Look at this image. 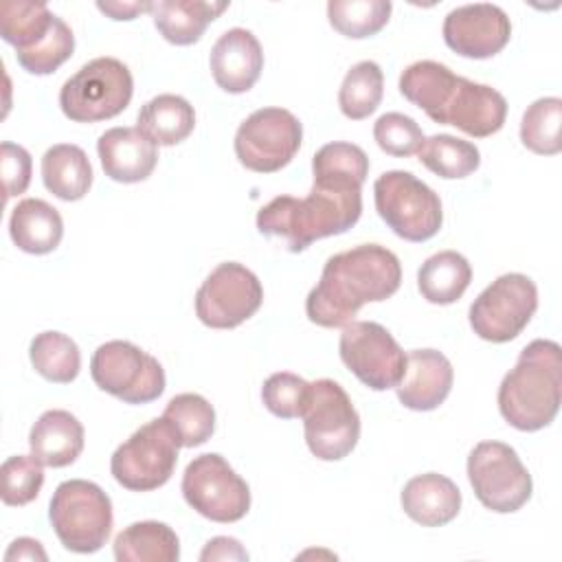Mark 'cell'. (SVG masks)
Listing matches in <instances>:
<instances>
[{"label":"cell","mask_w":562,"mask_h":562,"mask_svg":"<svg viewBox=\"0 0 562 562\" xmlns=\"http://www.w3.org/2000/svg\"><path fill=\"white\" fill-rule=\"evenodd\" d=\"M263 303L261 281L237 261L220 263L195 292V316L211 329H233Z\"/></svg>","instance_id":"obj_15"},{"label":"cell","mask_w":562,"mask_h":562,"mask_svg":"<svg viewBox=\"0 0 562 562\" xmlns=\"http://www.w3.org/2000/svg\"><path fill=\"white\" fill-rule=\"evenodd\" d=\"M562 400V351L555 340L536 338L518 356L498 386L503 419L522 432L549 426Z\"/></svg>","instance_id":"obj_3"},{"label":"cell","mask_w":562,"mask_h":562,"mask_svg":"<svg viewBox=\"0 0 562 562\" xmlns=\"http://www.w3.org/2000/svg\"><path fill=\"white\" fill-rule=\"evenodd\" d=\"M389 0H329V24L345 37L364 40L382 31L391 18Z\"/></svg>","instance_id":"obj_35"},{"label":"cell","mask_w":562,"mask_h":562,"mask_svg":"<svg viewBox=\"0 0 562 562\" xmlns=\"http://www.w3.org/2000/svg\"><path fill=\"white\" fill-rule=\"evenodd\" d=\"M417 156L426 169L446 180L465 178L481 165L479 147L452 134H435L424 138Z\"/></svg>","instance_id":"obj_31"},{"label":"cell","mask_w":562,"mask_h":562,"mask_svg":"<svg viewBox=\"0 0 562 562\" xmlns=\"http://www.w3.org/2000/svg\"><path fill=\"white\" fill-rule=\"evenodd\" d=\"M97 154L108 178L116 182H143L158 162L154 145L138 127H110L97 140Z\"/></svg>","instance_id":"obj_20"},{"label":"cell","mask_w":562,"mask_h":562,"mask_svg":"<svg viewBox=\"0 0 562 562\" xmlns=\"http://www.w3.org/2000/svg\"><path fill=\"white\" fill-rule=\"evenodd\" d=\"M400 503L404 514L422 527H441L457 518L461 509V492L452 479L426 472L406 481Z\"/></svg>","instance_id":"obj_21"},{"label":"cell","mask_w":562,"mask_h":562,"mask_svg":"<svg viewBox=\"0 0 562 562\" xmlns=\"http://www.w3.org/2000/svg\"><path fill=\"white\" fill-rule=\"evenodd\" d=\"M162 419L173 430L180 448H195L215 432V411L206 397L198 393H180L169 400Z\"/></svg>","instance_id":"obj_32"},{"label":"cell","mask_w":562,"mask_h":562,"mask_svg":"<svg viewBox=\"0 0 562 562\" xmlns=\"http://www.w3.org/2000/svg\"><path fill=\"white\" fill-rule=\"evenodd\" d=\"M457 75L439 61L422 59L406 66L400 75V92L413 105L424 110L428 119H435L443 99L448 97Z\"/></svg>","instance_id":"obj_29"},{"label":"cell","mask_w":562,"mask_h":562,"mask_svg":"<svg viewBox=\"0 0 562 562\" xmlns=\"http://www.w3.org/2000/svg\"><path fill=\"white\" fill-rule=\"evenodd\" d=\"M345 367L371 391L395 389L406 369V353L386 327L373 321H351L338 342Z\"/></svg>","instance_id":"obj_14"},{"label":"cell","mask_w":562,"mask_h":562,"mask_svg":"<svg viewBox=\"0 0 562 562\" xmlns=\"http://www.w3.org/2000/svg\"><path fill=\"white\" fill-rule=\"evenodd\" d=\"M178 450L180 443L169 424L162 417L151 419L112 452L110 472L130 492H151L171 479Z\"/></svg>","instance_id":"obj_8"},{"label":"cell","mask_w":562,"mask_h":562,"mask_svg":"<svg viewBox=\"0 0 562 562\" xmlns=\"http://www.w3.org/2000/svg\"><path fill=\"white\" fill-rule=\"evenodd\" d=\"M55 20L57 15L44 2L7 0L0 4V35L15 48V53L29 50L44 40Z\"/></svg>","instance_id":"obj_30"},{"label":"cell","mask_w":562,"mask_h":562,"mask_svg":"<svg viewBox=\"0 0 562 562\" xmlns=\"http://www.w3.org/2000/svg\"><path fill=\"white\" fill-rule=\"evenodd\" d=\"M303 140L301 121L285 108L255 110L235 132L237 160L257 173L283 169L299 151Z\"/></svg>","instance_id":"obj_13"},{"label":"cell","mask_w":562,"mask_h":562,"mask_svg":"<svg viewBox=\"0 0 562 562\" xmlns=\"http://www.w3.org/2000/svg\"><path fill=\"white\" fill-rule=\"evenodd\" d=\"M312 173L307 198L277 195L257 213L259 233L281 239L290 252L349 231L362 213V182L369 173L362 147L345 140L323 145L312 158Z\"/></svg>","instance_id":"obj_1"},{"label":"cell","mask_w":562,"mask_h":562,"mask_svg":"<svg viewBox=\"0 0 562 562\" xmlns=\"http://www.w3.org/2000/svg\"><path fill=\"white\" fill-rule=\"evenodd\" d=\"M75 50V35L70 26L57 15L50 33L40 40L33 48L15 53L18 64L31 75H50L55 72L66 59H70Z\"/></svg>","instance_id":"obj_38"},{"label":"cell","mask_w":562,"mask_h":562,"mask_svg":"<svg viewBox=\"0 0 562 562\" xmlns=\"http://www.w3.org/2000/svg\"><path fill=\"white\" fill-rule=\"evenodd\" d=\"M400 283L397 255L380 244H360L325 261L318 283L305 299V314L318 327H345L364 303L386 301Z\"/></svg>","instance_id":"obj_2"},{"label":"cell","mask_w":562,"mask_h":562,"mask_svg":"<svg viewBox=\"0 0 562 562\" xmlns=\"http://www.w3.org/2000/svg\"><path fill=\"white\" fill-rule=\"evenodd\" d=\"M151 4L154 2H140V0H134V2H121V0L103 2V0H99L97 9L101 13H105L108 18H112V20H134L136 15L145 13V11H151Z\"/></svg>","instance_id":"obj_43"},{"label":"cell","mask_w":562,"mask_h":562,"mask_svg":"<svg viewBox=\"0 0 562 562\" xmlns=\"http://www.w3.org/2000/svg\"><path fill=\"white\" fill-rule=\"evenodd\" d=\"M505 116L507 101L496 88L457 75L432 121L452 125L474 138H487L505 125Z\"/></svg>","instance_id":"obj_17"},{"label":"cell","mask_w":562,"mask_h":562,"mask_svg":"<svg viewBox=\"0 0 562 562\" xmlns=\"http://www.w3.org/2000/svg\"><path fill=\"white\" fill-rule=\"evenodd\" d=\"M382 94H384L382 68L371 59H362L347 70L338 90V108L347 119L362 121L378 110Z\"/></svg>","instance_id":"obj_34"},{"label":"cell","mask_w":562,"mask_h":562,"mask_svg":"<svg viewBox=\"0 0 562 562\" xmlns=\"http://www.w3.org/2000/svg\"><path fill=\"white\" fill-rule=\"evenodd\" d=\"M310 389L312 384L301 375L290 371H279L263 382L261 400H263V406L274 417L294 419V417H303L310 400Z\"/></svg>","instance_id":"obj_39"},{"label":"cell","mask_w":562,"mask_h":562,"mask_svg":"<svg viewBox=\"0 0 562 562\" xmlns=\"http://www.w3.org/2000/svg\"><path fill=\"white\" fill-rule=\"evenodd\" d=\"M9 235L20 250L29 255H48L64 237V220L46 200L24 198L11 211Z\"/></svg>","instance_id":"obj_23"},{"label":"cell","mask_w":562,"mask_h":562,"mask_svg":"<svg viewBox=\"0 0 562 562\" xmlns=\"http://www.w3.org/2000/svg\"><path fill=\"white\" fill-rule=\"evenodd\" d=\"M94 384L125 404H149L165 391L162 364L127 340H108L90 360Z\"/></svg>","instance_id":"obj_9"},{"label":"cell","mask_w":562,"mask_h":562,"mask_svg":"<svg viewBox=\"0 0 562 562\" xmlns=\"http://www.w3.org/2000/svg\"><path fill=\"white\" fill-rule=\"evenodd\" d=\"M468 481L479 503L496 514L518 512L531 498V474L503 441H481L468 457Z\"/></svg>","instance_id":"obj_10"},{"label":"cell","mask_w":562,"mask_h":562,"mask_svg":"<svg viewBox=\"0 0 562 562\" xmlns=\"http://www.w3.org/2000/svg\"><path fill=\"white\" fill-rule=\"evenodd\" d=\"M31 167V154L22 145L9 140L0 145V173L4 182V200L20 195L29 189Z\"/></svg>","instance_id":"obj_41"},{"label":"cell","mask_w":562,"mask_h":562,"mask_svg":"<svg viewBox=\"0 0 562 562\" xmlns=\"http://www.w3.org/2000/svg\"><path fill=\"white\" fill-rule=\"evenodd\" d=\"M29 358L33 369L48 382L68 384L79 375L81 353L77 342L61 331H42L31 340Z\"/></svg>","instance_id":"obj_33"},{"label":"cell","mask_w":562,"mask_h":562,"mask_svg":"<svg viewBox=\"0 0 562 562\" xmlns=\"http://www.w3.org/2000/svg\"><path fill=\"white\" fill-rule=\"evenodd\" d=\"M228 9V2L209 0H158L151 4V18L158 33L176 46L195 44L206 26Z\"/></svg>","instance_id":"obj_24"},{"label":"cell","mask_w":562,"mask_h":562,"mask_svg":"<svg viewBox=\"0 0 562 562\" xmlns=\"http://www.w3.org/2000/svg\"><path fill=\"white\" fill-rule=\"evenodd\" d=\"M134 94L130 68L116 57L83 64L59 90V108L75 123H97L121 114Z\"/></svg>","instance_id":"obj_5"},{"label":"cell","mask_w":562,"mask_h":562,"mask_svg":"<svg viewBox=\"0 0 562 562\" xmlns=\"http://www.w3.org/2000/svg\"><path fill=\"white\" fill-rule=\"evenodd\" d=\"M29 446L31 454L42 465L66 468L75 463L83 450V426L72 413L50 408L31 426Z\"/></svg>","instance_id":"obj_22"},{"label":"cell","mask_w":562,"mask_h":562,"mask_svg":"<svg viewBox=\"0 0 562 562\" xmlns=\"http://www.w3.org/2000/svg\"><path fill=\"white\" fill-rule=\"evenodd\" d=\"M450 50L468 59H487L501 53L512 37L507 13L490 2H474L452 9L441 26Z\"/></svg>","instance_id":"obj_16"},{"label":"cell","mask_w":562,"mask_h":562,"mask_svg":"<svg viewBox=\"0 0 562 562\" xmlns=\"http://www.w3.org/2000/svg\"><path fill=\"white\" fill-rule=\"evenodd\" d=\"M44 187L64 202L81 200L92 184V167L86 151L72 143H59L42 156Z\"/></svg>","instance_id":"obj_26"},{"label":"cell","mask_w":562,"mask_h":562,"mask_svg":"<svg viewBox=\"0 0 562 562\" xmlns=\"http://www.w3.org/2000/svg\"><path fill=\"white\" fill-rule=\"evenodd\" d=\"M136 127L158 147L182 143L195 127V110L180 94H158L149 99L136 116Z\"/></svg>","instance_id":"obj_25"},{"label":"cell","mask_w":562,"mask_h":562,"mask_svg":"<svg viewBox=\"0 0 562 562\" xmlns=\"http://www.w3.org/2000/svg\"><path fill=\"white\" fill-rule=\"evenodd\" d=\"M200 560L202 562H209V560H248V553H246V549L241 547L239 540L228 538V536H215L204 544V549L200 553Z\"/></svg>","instance_id":"obj_42"},{"label":"cell","mask_w":562,"mask_h":562,"mask_svg":"<svg viewBox=\"0 0 562 562\" xmlns=\"http://www.w3.org/2000/svg\"><path fill=\"white\" fill-rule=\"evenodd\" d=\"M562 99L542 97L536 99L522 114L520 140L522 145L540 156H555L562 149Z\"/></svg>","instance_id":"obj_36"},{"label":"cell","mask_w":562,"mask_h":562,"mask_svg":"<svg viewBox=\"0 0 562 562\" xmlns=\"http://www.w3.org/2000/svg\"><path fill=\"white\" fill-rule=\"evenodd\" d=\"M373 200L378 215L406 241H426L443 224L439 195L411 171L393 169L378 176Z\"/></svg>","instance_id":"obj_6"},{"label":"cell","mask_w":562,"mask_h":562,"mask_svg":"<svg viewBox=\"0 0 562 562\" xmlns=\"http://www.w3.org/2000/svg\"><path fill=\"white\" fill-rule=\"evenodd\" d=\"M209 66L215 83L224 92H248L263 70L261 44L248 29H228L213 44Z\"/></svg>","instance_id":"obj_18"},{"label":"cell","mask_w":562,"mask_h":562,"mask_svg":"<svg viewBox=\"0 0 562 562\" xmlns=\"http://www.w3.org/2000/svg\"><path fill=\"white\" fill-rule=\"evenodd\" d=\"M114 558L119 562H176L180 540L165 522H132L114 538Z\"/></svg>","instance_id":"obj_27"},{"label":"cell","mask_w":562,"mask_h":562,"mask_svg":"<svg viewBox=\"0 0 562 562\" xmlns=\"http://www.w3.org/2000/svg\"><path fill=\"white\" fill-rule=\"evenodd\" d=\"M13 560H42V562H46L48 555H46L42 542L24 536V538L13 540L7 549V553H4V562H13Z\"/></svg>","instance_id":"obj_44"},{"label":"cell","mask_w":562,"mask_h":562,"mask_svg":"<svg viewBox=\"0 0 562 562\" xmlns=\"http://www.w3.org/2000/svg\"><path fill=\"white\" fill-rule=\"evenodd\" d=\"M454 369L437 349H413L397 382V400L411 411H435L450 395Z\"/></svg>","instance_id":"obj_19"},{"label":"cell","mask_w":562,"mask_h":562,"mask_svg":"<svg viewBox=\"0 0 562 562\" xmlns=\"http://www.w3.org/2000/svg\"><path fill=\"white\" fill-rule=\"evenodd\" d=\"M538 310V288L520 272L501 274L470 305V327L487 342L514 340Z\"/></svg>","instance_id":"obj_12"},{"label":"cell","mask_w":562,"mask_h":562,"mask_svg":"<svg viewBox=\"0 0 562 562\" xmlns=\"http://www.w3.org/2000/svg\"><path fill=\"white\" fill-rule=\"evenodd\" d=\"M310 384V400L303 413L305 443L316 459L340 461L360 439V415L338 382L321 378Z\"/></svg>","instance_id":"obj_7"},{"label":"cell","mask_w":562,"mask_h":562,"mask_svg":"<svg viewBox=\"0 0 562 562\" xmlns=\"http://www.w3.org/2000/svg\"><path fill=\"white\" fill-rule=\"evenodd\" d=\"M180 490L187 505L213 522H237L250 509L248 483L217 452L189 461Z\"/></svg>","instance_id":"obj_11"},{"label":"cell","mask_w":562,"mask_h":562,"mask_svg":"<svg viewBox=\"0 0 562 562\" xmlns=\"http://www.w3.org/2000/svg\"><path fill=\"white\" fill-rule=\"evenodd\" d=\"M2 503L9 507H22L37 498L44 485L42 463L33 454H13L0 468Z\"/></svg>","instance_id":"obj_37"},{"label":"cell","mask_w":562,"mask_h":562,"mask_svg":"<svg viewBox=\"0 0 562 562\" xmlns=\"http://www.w3.org/2000/svg\"><path fill=\"white\" fill-rule=\"evenodd\" d=\"M373 138L389 156L406 158L419 151L426 136L415 119L402 112H386L373 123Z\"/></svg>","instance_id":"obj_40"},{"label":"cell","mask_w":562,"mask_h":562,"mask_svg":"<svg viewBox=\"0 0 562 562\" xmlns=\"http://www.w3.org/2000/svg\"><path fill=\"white\" fill-rule=\"evenodd\" d=\"M48 520L68 551L94 553L112 533V501L97 483L70 479L55 487L48 505Z\"/></svg>","instance_id":"obj_4"},{"label":"cell","mask_w":562,"mask_h":562,"mask_svg":"<svg viewBox=\"0 0 562 562\" xmlns=\"http://www.w3.org/2000/svg\"><path fill=\"white\" fill-rule=\"evenodd\" d=\"M472 281L468 259L457 250H441L428 257L417 272V288L428 303L450 305L463 296Z\"/></svg>","instance_id":"obj_28"}]
</instances>
